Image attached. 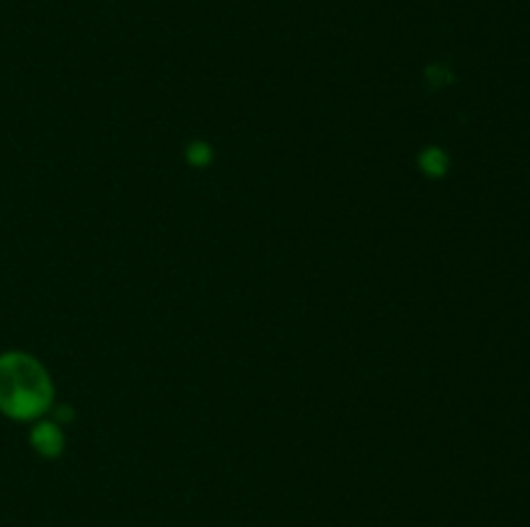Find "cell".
Here are the masks:
<instances>
[{
    "instance_id": "cell-1",
    "label": "cell",
    "mask_w": 530,
    "mask_h": 527,
    "mask_svg": "<svg viewBox=\"0 0 530 527\" xmlns=\"http://www.w3.org/2000/svg\"><path fill=\"white\" fill-rule=\"evenodd\" d=\"M52 401L50 377L26 355L0 357V411L14 419H34Z\"/></svg>"
},
{
    "instance_id": "cell-2",
    "label": "cell",
    "mask_w": 530,
    "mask_h": 527,
    "mask_svg": "<svg viewBox=\"0 0 530 527\" xmlns=\"http://www.w3.org/2000/svg\"><path fill=\"white\" fill-rule=\"evenodd\" d=\"M32 443L36 444V450H42V453H50V455H54V453H60V444H63V440H60V432H57L54 426L42 425L34 429V434H32Z\"/></svg>"
}]
</instances>
